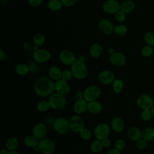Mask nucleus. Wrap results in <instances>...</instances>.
I'll return each mask as SVG.
<instances>
[{"instance_id": "c756f323", "label": "nucleus", "mask_w": 154, "mask_h": 154, "mask_svg": "<svg viewBox=\"0 0 154 154\" xmlns=\"http://www.w3.org/2000/svg\"><path fill=\"white\" fill-rule=\"evenodd\" d=\"M103 146L101 140H95L90 144V150L94 153H99L103 149Z\"/></svg>"}, {"instance_id": "4be33fe9", "label": "nucleus", "mask_w": 154, "mask_h": 154, "mask_svg": "<svg viewBox=\"0 0 154 154\" xmlns=\"http://www.w3.org/2000/svg\"><path fill=\"white\" fill-rule=\"evenodd\" d=\"M135 8V4L132 0H125L120 4V10L126 14L132 12Z\"/></svg>"}, {"instance_id": "20e7f679", "label": "nucleus", "mask_w": 154, "mask_h": 154, "mask_svg": "<svg viewBox=\"0 0 154 154\" xmlns=\"http://www.w3.org/2000/svg\"><path fill=\"white\" fill-rule=\"evenodd\" d=\"M63 96L57 92L53 93L49 96L48 101L49 102L51 108L54 109H59L63 108L66 103V100Z\"/></svg>"}, {"instance_id": "72a5a7b5", "label": "nucleus", "mask_w": 154, "mask_h": 154, "mask_svg": "<svg viewBox=\"0 0 154 154\" xmlns=\"http://www.w3.org/2000/svg\"><path fill=\"white\" fill-rule=\"evenodd\" d=\"M144 40L146 45L154 46V32L148 31L144 34Z\"/></svg>"}, {"instance_id": "39448f33", "label": "nucleus", "mask_w": 154, "mask_h": 154, "mask_svg": "<svg viewBox=\"0 0 154 154\" xmlns=\"http://www.w3.org/2000/svg\"><path fill=\"white\" fill-rule=\"evenodd\" d=\"M101 93L100 88L97 85H90L84 90V99L87 102L96 100Z\"/></svg>"}, {"instance_id": "9b49d317", "label": "nucleus", "mask_w": 154, "mask_h": 154, "mask_svg": "<svg viewBox=\"0 0 154 154\" xmlns=\"http://www.w3.org/2000/svg\"><path fill=\"white\" fill-rule=\"evenodd\" d=\"M59 60L66 66H72L76 60L75 54L69 50H63L59 54Z\"/></svg>"}, {"instance_id": "f3484780", "label": "nucleus", "mask_w": 154, "mask_h": 154, "mask_svg": "<svg viewBox=\"0 0 154 154\" xmlns=\"http://www.w3.org/2000/svg\"><path fill=\"white\" fill-rule=\"evenodd\" d=\"M47 134V128L43 123H37L32 128V135L38 140H42L45 137Z\"/></svg>"}, {"instance_id": "a19ab883", "label": "nucleus", "mask_w": 154, "mask_h": 154, "mask_svg": "<svg viewBox=\"0 0 154 154\" xmlns=\"http://www.w3.org/2000/svg\"><path fill=\"white\" fill-rule=\"evenodd\" d=\"M126 147V144L124 140L122 139L117 140L114 143V148L119 151L123 150Z\"/></svg>"}, {"instance_id": "393cba45", "label": "nucleus", "mask_w": 154, "mask_h": 154, "mask_svg": "<svg viewBox=\"0 0 154 154\" xmlns=\"http://www.w3.org/2000/svg\"><path fill=\"white\" fill-rule=\"evenodd\" d=\"M23 143L26 146L29 148H35L38 146L39 141L38 140L34 137L33 135H27L24 138Z\"/></svg>"}, {"instance_id": "6e6552de", "label": "nucleus", "mask_w": 154, "mask_h": 154, "mask_svg": "<svg viewBox=\"0 0 154 154\" xmlns=\"http://www.w3.org/2000/svg\"><path fill=\"white\" fill-rule=\"evenodd\" d=\"M136 102L138 107L141 109H151L154 105L153 98L147 94H143L139 96Z\"/></svg>"}, {"instance_id": "ddd939ff", "label": "nucleus", "mask_w": 154, "mask_h": 154, "mask_svg": "<svg viewBox=\"0 0 154 154\" xmlns=\"http://www.w3.org/2000/svg\"><path fill=\"white\" fill-rule=\"evenodd\" d=\"M69 125L70 129L75 133L79 132L84 126L83 120L78 115H74L70 118L69 120Z\"/></svg>"}, {"instance_id": "603ef678", "label": "nucleus", "mask_w": 154, "mask_h": 154, "mask_svg": "<svg viewBox=\"0 0 154 154\" xmlns=\"http://www.w3.org/2000/svg\"><path fill=\"white\" fill-rule=\"evenodd\" d=\"M115 52H116V51H115L114 49L113 48H112V47L109 48H108V52L110 55L112 54H113V53H114Z\"/></svg>"}, {"instance_id": "79ce46f5", "label": "nucleus", "mask_w": 154, "mask_h": 154, "mask_svg": "<svg viewBox=\"0 0 154 154\" xmlns=\"http://www.w3.org/2000/svg\"><path fill=\"white\" fill-rule=\"evenodd\" d=\"M147 142L143 138H141L136 141V146L140 150H144L147 146Z\"/></svg>"}, {"instance_id": "864d4df0", "label": "nucleus", "mask_w": 154, "mask_h": 154, "mask_svg": "<svg viewBox=\"0 0 154 154\" xmlns=\"http://www.w3.org/2000/svg\"><path fill=\"white\" fill-rule=\"evenodd\" d=\"M8 154H20L19 152L16 150H13V151H9Z\"/></svg>"}, {"instance_id": "6ab92c4d", "label": "nucleus", "mask_w": 154, "mask_h": 154, "mask_svg": "<svg viewBox=\"0 0 154 154\" xmlns=\"http://www.w3.org/2000/svg\"><path fill=\"white\" fill-rule=\"evenodd\" d=\"M87 102L84 99H77L73 105V111L77 114H81L87 109Z\"/></svg>"}, {"instance_id": "bb28decb", "label": "nucleus", "mask_w": 154, "mask_h": 154, "mask_svg": "<svg viewBox=\"0 0 154 154\" xmlns=\"http://www.w3.org/2000/svg\"><path fill=\"white\" fill-rule=\"evenodd\" d=\"M142 138L147 141L154 140V128L146 127L142 131Z\"/></svg>"}, {"instance_id": "2f4dec72", "label": "nucleus", "mask_w": 154, "mask_h": 154, "mask_svg": "<svg viewBox=\"0 0 154 154\" xmlns=\"http://www.w3.org/2000/svg\"><path fill=\"white\" fill-rule=\"evenodd\" d=\"M45 42H46L45 36L41 33H37L32 37V42L34 45H37L38 46L43 45Z\"/></svg>"}, {"instance_id": "473e14b6", "label": "nucleus", "mask_w": 154, "mask_h": 154, "mask_svg": "<svg viewBox=\"0 0 154 154\" xmlns=\"http://www.w3.org/2000/svg\"><path fill=\"white\" fill-rule=\"evenodd\" d=\"M128 27L123 24H119L117 25L114 27V32L119 36H123L125 35L128 32Z\"/></svg>"}, {"instance_id": "f257e3e1", "label": "nucleus", "mask_w": 154, "mask_h": 154, "mask_svg": "<svg viewBox=\"0 0 154 154\" xmlns=\"http://www.w3.org/2000/svg\"><path fill=\"white\" fill-rule=\"evenodd\" d=\"M34 90L35 94L41 97L50 96L55 90V83L50 78L42 76L35 82Z\"/></svg>"}, {"instance_id": "5fc2aeb1", "label": "nucleus", "mask_w": 154, "mask_h": 154, "mask_svg": "<svg viewBox=\"0 0 154 154\" xmlns=\"http://www.w3.org/2000/svg\"><path fill=\"white\" fill-rule=\"evenodd\" d=\"M151 111H152V116L153 117H154V105L152 107V108L150 109Z\"/></svg>"}, {"instance_id": "7ed1b4c3", "label": "nucleus", "mask_w": 154, "mask_h": 154, "mask_svg": "<svg viewBox=\"0 0 154 154\" xmlns=\"http://www.w3.org/2000/svg\"><path fill=\"white\" fill-rule=\"evenodd\" d=\"M52 128L54 131L60 134H65L70 129L69 121L64 117H58L52 123Z\"/></svg>"}, {"instance_id": "de8ad7c7", "label": "nucleus", "mask_w": 154, "mask_h": 154, "mask_svg": "<svg viewBox=\"0 0 154 154\" xmlns=\"http://www.w3.org/2000/svg\"><path fill=\"white\" fill-rule=\"evenodd\" d=\"M75 96H76V98L77 99H84V91H78L76 93Z\"/></svg>"}, {"instance_id": "9d476101", "label": "nucleus", "mask_w": 154, "mask_h": 154, "mask_svg": "<svg viewBox=\"0 0 154 154\" xmlns=\"http://www.w3.org/2000/svg\"><path fill=\"white\" fill-rule=\"evenodd\" d=\"M32 57L35 62L38 63H45L50 60L51 54L46 49H38L34 51Z\"/></svg>"}, {"instance_id": "b1692460", "label": "nucleus", "mask_w": 154, "mask_h": 154, "mask_svg": "<svg viewBox=\"0 0 154 154\" xmlns=\"http://www.w3.org/2000/svg\"><path fill=\"white\" fill-rule=\"evenodd\" d=\"M89 53L92 57L98 58L102 53V47L99 43H93L89 48Z\"/></svg>"}, {"instance_id": "0eeeda50", "label": "nucleus", "mask_w": 154, "mask_h": 154, "mask_svg": "<svg viewBox=\"0 0 154 154\" xmlns=\"http://www.w3.org/2000/svg\"><path fill=\"white\" fill-rule=\"evenodd\" d=\"M110 133L109 126L105 123L99 124L94 130V135L97 140H103L108 137Z\"/></svg>"}, {"instance_id": "aec40b11", "label": "nucleus", "mask_w": 154, "mask_h": 154, "mask_svg": "<svg viewBox=\"0 0 154 154\" xmlns=\"http://www.w3.org/2000/svg\"><path fill=\"white\" fill-rule=\"evenodd\" d=\"M128 136L133 141L142 138V131L137 126H131L128 130Z\"/></svg>"}, {"instance_id": "c85d7f7f", "label": "nucleus", "mask_w": 154, "mask_h": 154, "mask_svg": "<svg viewBox=\"0 0 154 154\" xmlns=\"http://www.w3.org/2000/svg\"><path fill=\"white\" fill-rule=\"evenodd\" d=\"M14 70L18 75L24 76L28 73L29 67L25 63H19L15 66Z\"/></svg>"}, {"instance_id": "7c9ffc66", "label": "nucleus", "mask_w": 154, "mask_h": 154, "mask_svg": "<svg viewBox=\"0 0 154 154\" xmlns=\"http://www.w3.org/2000/svg\"><path fill=\"white\" fill-rule=\"evenodd\" d=\"M124 87L123 81L119 78H116L112 82V90L116 94H119L122 92Z\"/></svg>"}, {"instance_id": "cd10ccee", "label": "nucleus", "mask_w": 154, "mask_h": 154, "mask_svg": "<svg viewBox=\"0 0 154 154\" xmlns=\"http://www.w3.org/2000/svg\"><path fill=\"white\" fill-rule=\"evenodd\" d=\"M19 146V140L15 137H11L9 138L5 143L6 149L8 151L16 150Z\"/></svg>"}, {"instance_id": "f8f14e48", "label": "nucleus", "mask_w": 154, "mask_h": 154, "mask_svg": "<svg viewBox=\"0 0 154 154\" xmlns=\"http://www.w3.org/2000/svg\"><path fill=\"white\" fill-rule=\"evenodd\" d=\"M98 27L101 32L106 35H109L114 32L115 26L111 20L106 18H103L99 21Z\"/></svg>"}, {"instance_id": "412c9836", "label": "nucleus", "mask_w": 154, "mask_h": 154, "mask_svg": "<svg viewBox=\"0 0 154 154\" xmlns=\"http://www.w3.org/2000/svg\"><path fill=\"white\" fill-rule=\"evenodd\" d=\"M102 106L101 103L97 100L87 103V110L91 114H98L102 111Z\"/></svg>"}, {"instance_id": "4c0bfd02", "label": "nucleus", "mask_w": 154, "mask_h": 154, "mask_svg": "<svg viewBox=\"0 0 154 154\" xmlns=\"http://www.w3.org/2000/svg\"><path fill=\"white\" fill-rule=\"evenodd\" d=\"M79 133L81 138L84 140H88L91 137V132L87 128H84Z\"/></svg>"}, {"instance_id": "49530a36", "label": "nucleus", "mask_w": 154, "mask_h": 154, "mask_svg": "<svg viewBox=\"0 0 154 154\" xmlns=\"http://www.w3.org/2000/svg\"><path fill=\"white\" fill-rule=\"evenodd\" d=\"M102 142L103 146L105 147H108L111 144V141L108 138L102 140Z\"/></svg>"}, {"instance_id": "ea45409f", "label": "nucleus", "mask_w": 154, "mask_h": 154, "mask_svg": "<svg viewBox=\"0 0 154 154\" xmlns=\"http://www.w3.org/2000/svg\"><path fill=\"white\" fill-rule=\"evenodd\" d=\"M73 76L72 72L71 70L69 69H65L63 71H62V75H61V78L62 79L69 82L70 81Z\"/></svg>"}, {"instance_id": "5701e85b", "label": "nucleus", "mask_w": 154, "mask_h": 154, "mask_svg": "<svg viewBox=\"0 0 154 154\" xmlns=\"http://www.w3.org/2000/svg\"><path fill=\"white\" fill-rule=\"evenodd\" d=\"M48 75L51 79L57 81L61 78L62 71L57 66H52L48 70Z\"/></svg>"}, {"instance_id": "09e8293b", "label": "nucleus", "mask_w": 154, "mask_h": 154, "mask_svg": "<svg viewBox=\"0 0 154 154\" xmlns=\"http://www.w3.org/2000/svg\"><path fill=\"white\" fill-rule=\"evenodd\" d=\"M5 58V53L2 49H0V61H3Z\"/></svg>"}, {"instance_id": "4468645a", "label": "nucleus", "mask_w": 154, "mask_h": 154, "mask_svg": "<svg viewBox=\"0 0 154 154\" xmlns=\"http://www.w3.org/2000/svg\"><path fill=\"white\" fill-rule=\"evenodd\" d=\"M109 61L116 67H122L126 63V57L120 52H115L109 56Z\"/></svg>"}, {"instance_id": "1a4fd4ad", "label": "nucleus", "mask_w": 154, "mask_h": 154, "mask_svg": "<svg viewBox=\"0 0 154 154\" xmlns=\"http://www.w3.org/2000/svg\"><path fill=\"white\" fill-rule=\"evenodd\" d=\"M103 11L109 14H114L120 10V4L118 0H106L102 5Z\"/></svg>"}, {"instance_id": "c9c22d12", "label": "nucleus", "mask_w": 154, "mask_h": 154, "mask_svg": "<svg viewBox=\"0 0 154 154\" xmlns=\"http://www.w3.org/2000/svg\"><path fill=\"white\" fill-rule=\"evenodd\" d=\"M153 51H154L153 46L146 45L141 48V54L143 57L148 58L152 55V54H153Z\"/></svg>"}, {"instance_id": "6e6d98bb", "label": "nucleus", "mask_w": 154, "mask_h": 154, "mask_svg": "<svg viewBox=\"0 0 154 154\" xmlns=\"http://www.w3.org/2000/svg\"><path fill=\"white\" fill-rule=\"evenodd\" d=\"M118 1H125V0H118Z\"/></svg>"}, {"instance_id": "a878e982", "label": "nucleus", "mask_w": 154, "mask_h": 154, "mask_svg": "<svg viewBox=\"0 0 154 154\" xmlns=\"http://www.w3.org/2000/svg\"><path fill=\"white\" fill-rule=\"evenodd\" d=\"M63 5L60 0H49L47 3V8L52 11L60 10Z\"/></svg>"}, {"instance_id": "58836bf2", "label": "nucleus", "mask_w": 154, "mask_h": 154, "mask_svg": "<svg viewBox=\"0 0 154 154\" xmlns=\"http://www.w3.org/2000/svg\"><path fill=\"white\" fill-rule=\"evenodd\" d=\"M114 18L118 22L122 23L126 20V14L121 10H120L114 14Z\"/></svg>"}, {"instance_id": "3c124183", "label": "nucleus", "mask_w": 154, "mask_h": 154, "mask_svg": "<svg viewBox=\"0 0 154 154\" xmlns=\"http://www.w3.org/2000/svg\"><path fill=\"white\" fill-rule=\"evenodd\" d=\"M9 151L7 149H2L0 150V154H8Z\"/></svg>"}, {"instance_id": "2eb2a0df", "label": "nucleus", "mask_w": 154, "mask_h": 154, "mask_svg": "<svg viewBox=\"0 0 154 154\" xmlns=\"http://www.w3.org/2000/svg\"><path fill=\"white\" fill-rule=\"evenodd\" d=\"M99 81L103 85H109L115 79V76L112 72L109 70H104L99 73L98 75Z\"/></svg>"}, {"instance_id": "f704fd0d", "label": "nucleus", "mask_w": 154, "mask_h": 154, "mask_svg": "<svg viewBox=\"0 0 154 154\" xmlns=\"http://www.w3.org/2000/svg\"><path fill=\"white\" fill-rule=\"evenodd\" d=\"M36 108L39 112H46L51 108L49 101L41 100L38 102L36 105Z\"/></svg>"}, {"instance_id": "c03bdc74", "label": "nucleus", "mask_w": 154, "mask_h": 154, "mask_svg": "<svg viewBox=\"0 0 154 154\" xmlns=\"http://www.w3.org/2000/svg\"><path fill=\"white\" fill-rule=\"evenodd\" d=\"M28 2L32 7H37L42 4L43 0H28Z\"/></svg>"}, {"instance_id": "dca6fc26", "label": "nucleus", "mask_w": 154, "mask_h": 154, "mask_svg": "<svg viewBox=\"0 0 154 154\" xmlns=\"http://www.w3.org/2000/svg\"><path fill=\"white\" fill-rule=\"evenodd\" d=\"M55 90L57 93L63 96H66L70 93V87L68 84V82L62 79H60L55 81Z\"/></svg>"}, {"instance_id": "e433bc0d", "label": "nucleus", "mask_w": 154, "mask_h": 154, "mask_svg": "<svg viewBox=\"0 0 154 154\" xmlns=\"http://www.w3.org/2000/svg\"><path fill=\"white\" fill-rule=\"evenodd\" d=\"M152 117L153 116L150 109H142V111L141 112V117L143 120L145 122L150 121L152 119Z\"/></svg>"}, {"instance_id": "423d86ee", "label": "nucleus", "mask_w": 154, "mask_h": 154, "mask_svg": "<svg viewBox=\"0 0 154 154\" xmlns=\"http://www.w3.org/2000/svg\"><path fill=\"white\" fill-rule=\"evenodd\" d=\"M37 147L43 154H52L55 149V144L53 141L48 138L40 140Z\"/></svg>"}, {"instance_id": "f03ea898", "label": "nucleus", "mask_w": 154, "mask_h": 154, "mask_svg": "<svg viewBox=\"0 0 154 154\" xmlns=\"http://www.w3.org/2000/svg\"><path fill=\"white\" fill-rule=\"evenodd\" d=\"M71 70L73 76L78 79H83L88 75V69L84 61L80 60H76L72 66Z\"/></svg>"}, {"instance_id": "37998d69", "label": "nucleus", "mask_w": 154, "mask_h": 154, "mask_svg": "<svg viewBox=\"0 0 154 154\" xmlns=\"http://www.w3.org/2000/svg\"><path fill=\"white\" fill-rule=\"evenodd\" d=\"M65 7H70L73 5H75L76 2H78V0H60Z\"/></svg>"}, {"instance_id": "a18cd8bd", "label": "nucleus", "mask_w": 154, "mask_h": 154, "mask_svg": "<svg viewBox=\"0 0 154 154\" xmlns=\"http://www.w3.org/2000/svg\"><path fill=\"white\" fill-rule=\"evenodd\" d=\"M105 154H121V153H120V151L114 148V149L108 150V151L106 152V153Z\"/></svg>"}, {"instance_id": "a211bd4d", "label": "nucleus", "mask_w": 154, "mask_h": 154, "mask_svg": "<svg viewBox=\"0 0 154 154\" xmlns=\"http://www.w3.org/2000/svg\"><path fill=\"white\" fill-rule=\"evenodd\" d=\"M111 126L113 131L117 133H120L124 129L125 123L121 117H115L111 120Z\"/></svg>"}, {"instance_id": "8fccbe9b", "label": "nucleus", "mask_w": 154, "mask_h": 154, "mask_svg": "<svg viewBox=\"0 0 154 154\" xmlns=\"http://www.w3.org/2000/svg\"><path fill=\"white\" fill-rule=\"evenodd\" d=\"M23 47L24 49H28L31 48V45L29 42H24L23 43Z\"/></svg>"}]
</instances>
